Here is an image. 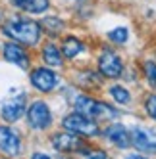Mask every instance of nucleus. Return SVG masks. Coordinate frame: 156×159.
<instances>
[{"label": "nucleus", "mask_w": 156, "mask_h": 159, "mask_svg": "<svg viewBox=\"0 0 156 159\" xmlns=\"http://www.w3.org/2000/svg\"><path fill=\"white\" fill-rule=\"evenodd\" d=\"M2 33L10 40H16L19 44H23V46H35L42 37V27L35 19L14 17L2 23Z\"/></svg>", "instance_id": "f257e3e1"}, {"label": "nucleus", "mask_w": 156, "mask_h": 159, "mask_svg": "<svg viewBox=\"0 0 156 159\" xmlns=\"http://www.w3.org/2000/svg\"><path fill=\"white\" fill-rule=\"evenodd\" d=\"M143 109H144V115L156 123V92L144 94V98H143Z\"/></svg>", "instance_id": "aec40b11"}, {"label": "nucleus", "mask_w": 156, "mask_h": 159, "mask_svg": "<svg viewBox=\"0 0 156 159\" xmlns=\"http://www.w3.org/2000/svg\"><path fill=\"white\" fill-rule=\"evenodd\" d=\"M25 117H27V123L33 130H46L52 125V111H50L48 104L42 100L33 102L25 111Z\"/></svg>", "instance_id": "423d86ee"}, {"label": "nucleus", "mask_w": 156, "mask_h": 159, "mask_svg": "<svg viewBox=\"0 0 156 159\" xmlns=\"http://www.w3.org/2000/svg\"><path fill=\"white\" fill-rule=\"evenodd\" d=\"M2 56H4V60L8 63H12V65L19 67V69H23V71H27L29 65H31V60H29V54H27L25 46L16 42V40L4 44L2 46Z\"/></svg>", "instance_id": "9b49d317"}, {"label": "nucleus", "mask_w": 156, "mask_h": 159, "mask_svg": "<svg viewBox=\"0 0 156 159\" xmlns=\"http://www.w3.org/2000/svg\"><path fill=\"white\" fill-rule=\"evenodd\" d=\"M62 129L70 130L73 134H79L83 138H96V136L102 134V129H100L98 121H95L93 117H87L81 111L68 113L62 119Z\"/></svg>", "instance_id": "7ed1b4c3"}, {"label": "nucleus", "mask_w": 156, "mask_h": 159, "mask_svg": "<svg viewBox=\"0 0 156 159\" xmlns=\"http://www.w3.org/2000/svg\"><path fill=\"white\" fill-rule=\"evenodd\" d=\"M96 71L104 79L118 81L125 75V61L119 56V52L112 48H102L96 56Z\"/></svg>", "instance_id": "20e7f679"}, {"label": "nucleus", "mask_w": 156, "mask_h": 159, "mask_svg": "<svg viewBox=\"0 0 156 159\" xmlns=\"http://www.w3.org/2000/svg\"><path fill=\"white\" fill-rule=\"evenodd\" d=\"M73 107L75 111H81L95 121H114L119 117V109L116 106L98 100L91 94H77L73 100Z\"/></svg>", "instance_id": "f03ea898"}, {"label": "nucleus", "mask_w": 156, "mask_h": 159, "mask_svg": "<svg viewBox=\"0 0 156 159\" xmlns=\"http://www.w3.org/2000/svg\"><path fill=\"white\" fill-rule=\"evenodd\" d=\"M102 136L118 150H129L131 148V130L118 119L110 121L106 125V129L102 130Z\"/></svg>", "instance_id": "6e6552de"}, {"label": "nucleus", "mask_w": 156, "mask_h": 159, "mask_svg": "<svg viewBox=\"0 0 156 159\" xmlns=\"http://www.w3.org/2000/svg\"><path fill=\"white\" fill-rule=\"evenodd\" d=\"M0 152L6 155L21 153V136L10 125H0Z\"/></svg>", "instance_id": "f8f14e48"}, {"label": "nucleus", "mask_w": 156, "mask_h": 159, "mask_svg": "<svg viewBox=\"0 0 156 159\" xmlns=\"http://www.w3.org/2000/svg\"><path fill=\"white\" fill-rule=\"evenodd\" d=\"M141 75L152 88H156V61L154 60H144L141 63Z\"/></svg>", "instance_id": "6ab92c4d"}, {"label": "nucleus", "mask_w": 156, "mask_h": 159, "mask_svg": "<svg viewBox=\"0 0 156 159\" xmlns=\"http://www.w3.org/2000/svg\"><path fill=\"white\" fill-rule=\"evenodd\" d=\"M106 39H108V42L116 44V46H124V44H127V40H129V29L124 27V25L114 27V29H110L106 33Z\"/></svg>", "instance_id": "f3484780"}, {"label": "nucleus", "mask_w": 156, "mask_h": 159, "mask_svg": "<svg viewBox=\"0 0 156 159\" xmlns=\"http://www.w3.org/2000/svg\"><path fill=\"white\" fill-rule=\"evenodd\" d=\"M42 61L46 63L48 67H62L64 65V54L60 50V46H56L54 42H46L41 50Z\"/></svg>", "instance_id": "2eb2a0df"}, {"label": "nucleus", "mask_w": 156, "mask_h": 159, "mask_svg": "<svg viewBox=\"0 0 156 159\" xmlns=\"http://www.w3.org/2000/svg\"><path fill=\"white\" fill-rule=\"evenodd\" d=\"M12 6L25 14H44L50 8V0H12Z\"/></svg>", "instance_id": "4468645a"}, {"label": "nucleus", "mask_w": 156, "mask_h": 159, "mask_svg": "<svg viewBox=\"0 0 156 159\" xmlns=\"http://www.w3.org/2000/svg\"><path fill=\"white\" fill-rule=\"evenodd\" d=\"M41 23V27H42V31H46L48 35H60V33L64 31V21L60 19V17H44V19H41L39 21Z\"/></svg>", "instance_id": "a211bd4d"}, {"label": "nucleus", "mask_w": 156, "mask_h": 159, "mask_svg": "<svg viewBox=\"0 0 156 159\" xmlns=\"http://www.w3.org/2000/svg\"><path fill=\"white\" fill-rule=\"evenodd\" d=\"M29 83L35 90L46 94V92H52V90L58 88L60 77L56 75V71H54L52 67H35V69L29 73Z\"/></svg>", "instance_id": "0eeeda50"}, {"label": "nucleus", "mask_w": 156, "mask_h": 159, "mask_svg": "<svg viewBox=\"0 0 156 159\" xmlns=\"http://www.w3.org/2000/svg\"><path fill=\"white\" fill-rule=\"evenodd\" d=\"M108 94H110V98H112V102H114L116 106H129L131 102H133L131 90L125 88L124 84H118V83H114L112 86L108 88Z\"/></svg>", "instance_id": "dca6fc26"}, {"label": "nucleus", "mask_w": 156, "mask_h": 159, "mask_svg": "<svg viewBox=\"0 0 156 159\" xmlns=\"http://www.w3.org/2000/svg\"><path fill=\"white\" fill-rule=\"evenodd\" d=\"M129 130H131V148H135L141 155H156V132L152 129L135 125Z\"/></svg>", "instance_id": "39448f33"}, {"label": "nucleus", "mask_w": 156, "mask_h": 159, "mask_svg": "<svg viewBox=\"0 0 156 159\" xmlns=\"http://www.w3.org/2000/svg\"><path fill=\"white\" fill-rule=\"evenodd\" d=\"M25 111H27V94L21 92V94L6 100L2 104V107H0V117L6 123H16L25 115Z\"/></svg>", "instance_id": "9d476101"}, {"label": "nucleus", "mask_w": 156, "mask_h": 159, "mask_svg": "<svg viewBox=\"0 0 156 159\" xmlns=\"http://www.w3.org/2000/svg\"><path fill=\"white\" fill-rule=\"evenodd\" d=\"M50 144H52L54 150L60 152V153H79L83 148L87 146V142L83 140V136L73 134V132H70V130L52 134Z\"/></svg>", "instance_id": "1a4fd4ad"}, {"label": "nucleus", "mask_w": 156, "mask_h": 159, "mask_svg": "<svg viewBox=\"0 0 156 159\" xmlns=\"http://www.w3.org/2000/svg\"><path fill=\"white\" fill-rule=\"evenodd\" d=\"M60 50H62V54H64V58H66V60H75V58H79L81 54H85L87 44H85L79 37L68 35V37H64Z\"/></svg>", "instance_id": "ddd939ff"}]
</instances>
